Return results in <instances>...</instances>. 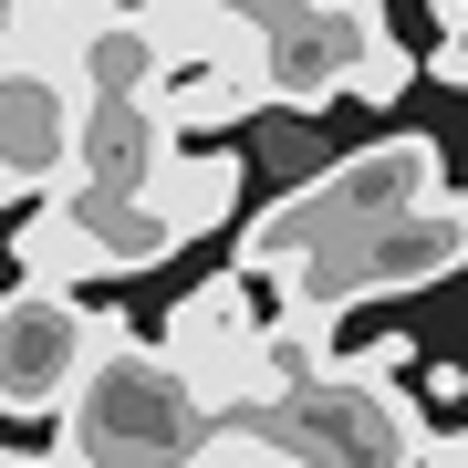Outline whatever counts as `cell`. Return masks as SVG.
I'll return each mask as SVG.
<instances>
[{"label":"cell","mask_w":468,"mask_h":468,"mask_svg":"<svg viewBox=\"0 0 468 468\" xmlns=\"http://www.w3.org/2000/svg\"><path fill=\"white\" fill-rule=\"evenodd\" d=\"M261 437L292 468H417L427 458L417 396H396V385H375V375H354V365L302 375L292 396L261 417Z\"/></svg>","instance_id":"4"},{"label":"cell","mask_w":468,"mask_h":468,"mask_svg":"<svg viewBox=\"0 0 468 468\" xmlns=\"http://www.w3.org/2000/svg\"><path fill=\"white\" fill-rule=\"evenodd\" d=\"M239 187H250V177H239L229 146H167L156 177L135 187V208H146L167 239H218V229L239 218Z\"/></svg>","instance_id":"9"},{"label":"cell","mask_w":468,"mask_h":468,"mask_svg":"<svg viewBox=\"0 0 468 468\" xmlns=\"http://www.w3.org/2000/svg\"><path fill=\"white\" fill-rule=\"evenodd\" d=\"M385 42V0H313L292 32H271V63H261V104L282 115H323V104L354 94V63Z\"/></svg>","instance_id":"6"},{"label":"cell","mask_w":468,"mask_h":468,"mask_svg":"<svg viewBox=\"0 0 468 468\" xmlns=\"http://www.w3.org/2000/svg\"><path fill=\"white\" fill-rule=\"evenodd\" d=\"M437 156H448L437 135H375V146H354V156H323L302 187H282V198H261L250 218H239V261L229 271L271 282V271L334 250V239H354V229H385V218L427 208L437 187H448Z\"/></svg>","instance_id":"1"},{"label":"cell","mask_w":468,"mask_h":468,"mask_svg":"<svg viewBox=\"0 0 468 468\" xmlns=\"http://www.w3.org/2000/svg\"><path fill=\"white\" fill-rule=\"evenodd\" d=\"M84 146V94L42 63H0V208H32L73 177Z\"/></svg>","instance_id":"7"},{"label":"cell","mask_w":468,"mask_h":468,"mask_svg":"<svg viewBox=\"0 0 468 468\" xmlns=\"http://www.w3.org/2000/svg\"><path fill=\"white\" fill-rule=\"evenodd\" d=\"M448 271H468V198L437 187L427 208H406V218H385V229H354V239H334V250L271 271L261 292H271V313H282V323H323V334H334L354 302L427 292V282H448Z\"/></svg>","instance_id":"2"},{"label":"cell","mask_w":468,"mask_h":468,"mask_svg":"<svg viewBox=\"0 0 468 468\" xmlns=\"http://www.w3.org/2000/svg\"><path fill=\"white\" fill-rule=\"evenodd\" d=\"M198 437H208V417L187 396V375L146 334L115 323L104 354L84 365V385H73V406H63V448L94 458V468H177Z\"/></svg>","instance_id":"3"},{"label":"cell","mask_w":468,"mask_h":468,"mask_svg":"<svg viewBox=\"0 0 468 468\" xmlns=\"http://www.w3.org/2000/svg\"><path fill=\"white\" fill-rule=\"evenodd\" d=\"M261 334H271V292L250 282V271H218V282H198V292L167 313L156 354H167V365L198 385V375H218V365H229V354H250Z\"/></svg>","instance_id":"8"},{"label":"cell","mask_w":468,"mask_h":468,"mask_svg":"<svg viewBox=\"0 0 468 468\" xmlns=\"http://www.w3.org/2000/svg\"><path fill=\"white\" fill-rule=\"evenodd\" d=\"M406 84H417V52H406L396 32H385V42L365 52V63H354V104H396Z\"/></svg>","instance_id":"11"},{"label":"cell","mask_w":468,"mask_h":468,"mask_svg":"<svg viewBox=\"0 0 468 468\" xmlns=\"http://www.w3.org/2000/svg\"><path fill=\"white\" fill-rule=\"evenodd\" d=\"M156 63H167V42H156L146 21H94V32L73 42L63 84L84 94V115H115V104H146L156 94Z\"/></svg>","instance_id":"10"},{"label":"cell","mask_w":468,"mask_h":468,"mask_svg":"<svg viewBox=\"0 0 468 468\" xmlns=\"http://www.w3.org/2000/svg\"><path fill=\"white\" fill-rule=\"evenodd\" d=\"M11 42H21V0H0V63H11Z\"/></svg>","instance_id":"14"},{"label":"cell","mask_w":468,"mask_h":468,"mask_svg":"<svg viewBox=\"0 0 468 468\" xmlns=\"http://www.w3.org/2000/svg\"><path fill=\"white\" fill-rule=\"evenodd\" d=\"M115 323L84 313V292H42V282H11L0 292V417H63L84 365L104 354Z\"/></svg>","instance_id":"5"},{"label":"cell","mask_w":468,"mask_h":468,"mask_svg":"<svg viewBox=\"0 0 468 468\" xmlns=\"http://www.w3.org/2000/svg\"><path fill=\"white\" fill-rule=\"evenodd\" d=\"M218 11H239V21H250V32H292V21L313 11V0H218Z\"/></svg>","instance_id":"12"},{"label":"cell","mask_w":468,"mask_h":468,"mask_svg":"<svg viewBox=\"0 0 468 468\" xmlns=\"http://www.w3.org/2000/svg\"><path fill=\"white\" fill-rule=\"evenodd\" d=\"M417 468H468V427H448V437L427 427V458H417Z\"/></svg>","instance_id":"13"}]
</instances>
